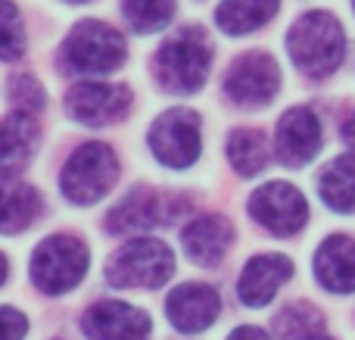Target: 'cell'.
Wrapping results in <instances>:
<instances>
[{
	"label": "cell",
	"mask_w": 355,
	"mask_h": 340,
	"mask_svg": "<svg viewBox=\"0 0 355 340\" xmlns=\"http://www.w3.org/2000/svg\"><path fill=\"white\" fill-rule=\"evenodd\" d=\"M287 50L309 78H327L331 72H337L346 53L343 25L331 12H306L290 28Z\"/></svg>",
	"instance_id": "obj_1"
},
{
	"label": "cell",
	"mask_w": 355,
	"mask_h": 340,
	"mask_svg": "<svg viewBox=\"0 0 355 340\" xmlns=\"http://www.w3.org/2000/svg\"><path fill=\"white\" fill-rule=\"evenodd\" d=\"M62 194L75 206L97 203L100 197L110 194V187L119 178V160L106 144H81L62 166Z\"/></svg>",
	"instance_id": "obj_2"
},
{
	"label": "cell",
	"mask_w": 355,
	"mask_h": 340,
	"mask_svg": "<svg viewBox=\"0 0 355 340\" xmlns=\"http://www.w3.org/2000/svg\"><path fill=\"white\" fill-rule=\"evenodd\" d=\"M209 75V44L200 28H184L156 53V78L175 94H193Z\"/></svg>",
	"instance_id": "obj_3"
},
{
	"label": "cell",
	"mask_w": 355,
	"mask_h": 340,
	"mask_svg": "<svg viewBox=\"0 0 355 340\" xmlns=\"http://www.w3.org/2000/svg\"><path fill=\"white\" fill-rule=\"evenodd\" d=\"M172 272V250L156 237H137V241L125 244L106 266V278L116 287H162Z\"/></svg>",
	"instance_id": "obj_4"
},
{
	"label": "cell",
	"mask_w": 355,
	"mask_h": 340,
	"mask_svg": "<svg viewBox=\"0 0 355 340\" xmlns=\"http://www.w3.org/2000/svg\"><path fill=\"white\" fill-rule=\"evenodd\" d=\"M87 247L72 235H53L31 256V281L44 294H66L85 278Z\"/></svg>",
	"instance_id": "obj_5"
},
{
	"label": "cell",
	"mask_w": 355,
	"mask_h": 340,
	"mask_svg": "<svg viewBox=\"0 0 355 340\" xmlns=\"http://www.w3.org/2000/svg\"><path fill=\"white\" fill-rule=\"evenodd\" d=\"M62 60L75 72H112L125 60V41L103 22H78L62 41Z\"/></svg>",
	"instance_id": "obj_6"
},
{
	"label": "cell",
	"mask_w": 355,
	"mask_h": 340,
	"mask_svg": "<svg viewBox=\"0 0 355 340\" xmlns=\"http://www.w3.org/2000/svg\"><path fill=\"white\" fill-rule=\"evenodd\" d=\"M150 150L162 166L187 169L200 156V116L184 106L162 112L150 128Z\"/></svg>",
	"instance_id": "obj_7"
},
{
	"label": "cell",
	"mask_w": 355,
	"mask_h": 340,
	"mask_svg": "<svg viewBox=\"0 0 355 340\" xmlns=\"http://www.w3.org/2000/svg\"><path fill=\"white\" fill-rule=\"evenodd\" d=\"M250 212L262 228H268L277 237L296 235L309 222L306 197L287 181H268L259 187L250 197Z\"/></svg>",
	"instance_id": "obj_8"
},
{
	"label": "cell",
	"mask_w": 355,
	"mask_h": 340,
	"mask_svg": "<svg viewBox=\"0 0 355 340\" xmlns=\"http://www.w3.org/2000/svg\"><path fill=\"white\" fill-rule=\"evenodd\" d=\"M281 87V69L268 53H246L231 66L225 78L227 97L237 106H250L259 110L265 106Z\"/></svg>",
	"instance_id": "obj_9"
},
{
	"label": "cell",
	"mask_w": 355,
	"mask_h": 340,
	"mask_svg": "<svg viewBox=\"0 0 355 340\" xmlns=\"http://www.w3.org/2000/svg\"><path fill=\"white\" fill-rule=\"evenodd\" d=\"M131 106V91L125 85H103V81H78L66 94V110L85 125H106L119 119Z\"/></svg>",
	"instance_id": "obj_10"
},
{
	"label": "cell",
	"mask_w": 355,
	"mask_h": 340,
	"mask_svg": "<svg viewBox=\"0 0 355 340\" xmlns=\"http://www.w3.org/2000/svg\"><path fill=\"white\" fill-rule=\"evenodd\" d=\"M81 328L91 340H150V316L131 303L103 300L85 312Z\"/></svg>",
	"instance_id": "obj_11"
},
{
	"label": "cell",
	"mask_w": 355,
	"mask_h": 340,
	"mask_svg": "<svg viewBox=\"0 0 355 340\" xmlns=\"http://www.w3.org/2000/svg\"><path fill=\"white\" fill-rule=\"evenodd\" d=\"M221 297L209 284H178L166 300V316L181 334H200L218 318Z\"/></svg>",
	"instance_id": "obj_12"
},
{
	"label": "cell",
	"mask_w": 355,
	"mask_h": 340,
	"mask_svg": "<svg viewBox=\"0 0 355 340\" xmlns=\"http://www.w3.org/2000/svg\"><path fill=\"white\" fill-rule=\"evenodd\" d=\"M293 275V262L281 253H265V256H252L243 266L237 284V297L243 300L250 309H262L275 300V294L287 284V278Z\"/></svg>",
	"instance_id": "obj_13"
},
{
	"label": "cell",
	"mask_w": 355,
	"mask_h": 340,
	"mask_svg": "<svg viewBox=\"0 0 355 340\" xmlns=\"http://www.w3.org/2000/svg\"><path fill=\"white\" fill-rule=\"evenodd\" d=\"M321 150V122L312 110L296 106L277 122V156L287 166H306Z\"/></svg>",
	"instance_id": "obj_14"
},
{
	"label": "cell",
	"mask_w": 355,
	"mask_h": 340,
	"mask_svg": "<svg viewBox=\"0 0 355 340\" xmlns=\"http://www.w3.org/2000/svg\"><path fill=\"white\" fill-rule=\"evenodd\" d=\"M315 278L331 294L355 291V241L346 235H331L315 253Z\"/></svg>",
	"instance_id": "obj_15"
},
{
	"label": "cell",
	"mask_w": 355,
	"mask_h": 340,
	"mask_svg": "<svg viewBox=\"0 0 355 340\" xmlns=\"http://www.w3.org/2000/svg\"><path fill=\"white\" fill-rule=\"evenodd\" d=\"M234 241V231L227 219L221 216H200L184 228V250L196 266H218L225 260L227 247Z\"/></svg>",
	"instance_id": "obj_16"
},
{
	"label": "cell",
	"mask_w": 355,
	"mask_h": 340,
	"mask_svg": "<svg viewBox=\"0 0 355 340\" xmlns=\"http://www.w3.org/2000/svg\"><path fill=\"white\" fill-rule=\"evenodd\" d=\"M37 147V122L28 112H12L0 122V175H12Z\"/></svg>",
	"instance_id": "obj_17"
},
{
	"label": "cell",
	"mask_w": 355,
	"mask_h": 340,
	"mask_svg": "<svg viewBox=\"0 0 355 340\" xmlns=\"http://www.w3.org/2000/svg\"><path fill=\"white\" fill-rule=\"evenodd\" d=\"M162 200L156 197L150 187H135L131 194H125V200L110 212L106 225L116 235H135V231H147L153 225L162 222Z\"/></svg>",
	"instance_id": "obj_18"
},
{
	"label": "cell",
	"mask_w": 355,
	"mask_h": 340,
	"mask_svg": "<svg viewBox=\"0 0 355 340\" xmlns=\"http://www.w3.org/2000/svg\"><path fill=\"white\" fill-rule=\"evenodd\" d=\"M41 212V197L25 181H0V235L25 231Z\"/></svg>",
	"instance_id": "obj_19"
},
{
	"label": "cell",
	"mask_w": 355,
	"mask_h": 340,
	"mask_svg": "<svg viewBox=\"0 0 355 340\" xmlns=\"http://www.w3.org/2000/svg\"><path fill=\"white\" fill-rule=\"evenodd\" d=\"M277 3L281 0H221V6L215 10V22L225 35H250L275 16Z\"/></svg>",
	"instance_id": "obj_20"
},
{
	"label": "cell",
	"mask_w": 355,
	"mask_h": 340,
	"mask_svg": "<svg viewBox=\"0 0 355 340\" xmlns=\"http://www.w3.org/2000/svg\"><path fill=\"white\" fill-rule=\"evenodd\" d=\"M318 191L331 210L355 212V156H337L318 178Z\"/></svg>",
	"instance_id": "obj_21"
},
{
	"label": "cell",
	"mask_w": 355,
	"mask_h": 340,
	"mask_svg": "<svg viewBox=\"0 0 355 340\" xmlns=\"http://www.w3.org/2000/svg\"><path fill=\"white\" fill-rule=\"evenodd\" d=\"M227 160H231L234 172L243 175V178L259 175L265 169V162H268V141H265V135L252 128H237L227 137Z\"/></svg>",
	"instance_id": "obj_22"
},
{
	"label": "cell",
	"mask_w": 355,
	"mask_h": 340,
	"mask_svg": "<svg viewBox=\"0 0 355 340\" xmlns=\"http://www.w3.org/2000/svg\"><path fill=\"white\" fill-rule=\"evenodd\" d=\"M122 12L135 31L153 35L172 22L175 0H122Z\"/></svg>",
	"instance_id": "obj_23"
},
{
	"label": "cell",
	"mask_w": 355,
	"mask_h": 340,
	"mask_svg": "<svg viewBox=\"0 0 355 340\" xmlns=\"http://www.w3.org/2000/svg\"><path fill=\"white\" fill-rule=\"evenodd\" d=\"M321 312H315L309 303H293L275 318V328L281 331L284 340H315L321 337Z\"/></svg>",
	"instance_id": "obj_24"
},
{
	"label": "cell",
	"mask_w": 355,
	"mask_h": 340,
	"mask_svg": "<svg viewBox=\"0 0 355 340\" xmlns=\"http://www.w3.org/2000/svg\"><path fill=\"white\" fill-rule=\"evenodd\" d=\"M25 50L22 16L10 0H0V60H16Z\"/></svg>",
	"instance_id": "obj_25"
},
{
	"label": "cell",
	"mask_w": 355,
	"mask_h": 340,
	"mask_svg": "<svg viewBox=\"0 0 355 340\" xmlns=\"http://www.w3.org/2000/svg\"><path fill=\"white\" fill-rule=\"evenodd\" d=\"M10 97H12V103H16V110L19 112H37L44 106V91H41V85H37L31 75H22V78H12V87H10Z\"/></svg>",
	"instance_id": "obj_26"
},
{
	"label": "cell",
	"mask_w": 355,
	"mask_h": 340,
	"mask_svg": "<svg viewBox=\"0 0 355 340\" xmlns=\"http://www.w3.org/2000/svg\"><path fill=\"white\" fill-rule=\"evenodd\" d=\"M25 331H28V322H25L22 312L0 306V340H22Z\"/></svg>",
	"instance_id": "obj_27"
},
{
	"label": "cell",
	"mask_w": 355,
	"mask_h": 340,
	"mask_svg": "<svg viewBox=\"0 0 355 340\" xmlns=\"http://www.w3.org/2000/svg\"><path fill=\"white\" fill-rule=\"evenodd\" d=\"M227 340H271V337L265 334L262 328H252V325H243V328H237V331H234V334L227 337Z\"/></svg>",
	"instance_id": "obj_28"
},
{
	"label": "cell",
	"mask_w": 355,
	"mask_h": 340,
	"mask_svg": "<svg viewBox=\"0 0 355 340\" xmlns=\"http://www.w3.org/2000/svg\"><path fill=\"white\" fill-rule=\"evenodd\" d=\"M343 141H346V144H349V147L355 150V112H352V116L343 122Z\"/></svg>",
	"instance_id": "obj_29"
},
{
	"label": "cell",
	"mask_w": 355,
	"mask_h": 340,
	"mask_svg": "<svg viewBox=\"0 0 355 340\" xmlns=\"http://www.w3.org/2000/svg\"><path fill=\"white\" fill-rule=\"evenodd\" d=\"M6 281V260H3V253H0V284Z\"/></svg>",
	"instance_id": "obj_30"
},
{
	"label": "cell",
	"mask_w": 355,
	"mask_h": 340,
	"mask_svg": "<svg viewBox=\"0 0 355 340\" xmlns=\"http://www.w3.org/2000/svg\"><path fill=\"white\" fill-rule=\"evenodd\" d=\"M69 3H85V0H69Z\"/></svg>",
	"instance_id": "obj_31"
},
{
	"label": "cell",
	"mask_w": 355,
	"mask_h": 340,
	"mask_svg": "<svg viewBox=\"0 0 355 340\" xmlns=\"http://www.w3.org/2000/svg\"><path fill=\"white\" fill-rule=\"evenodd\" d=\"M315 340H331V337H324V334H321V337H315Z\"/></svg>",
	"instance_id": "obj_32"
},
{
	"label": "cell",
	"mask_w": 355,
	"mask_h": 340,
	"mask_svg": "<svg viewBox=\"0 0 355 340\" xmlns=\"http://www.w3.org/2000/svg\"><path fill=\"white\" fill-rule=\"evenodd\" d=\"M352 6H355V0H352Z\"/></svg>",
	"instance_id": "obj_33"
}]
</instances>
